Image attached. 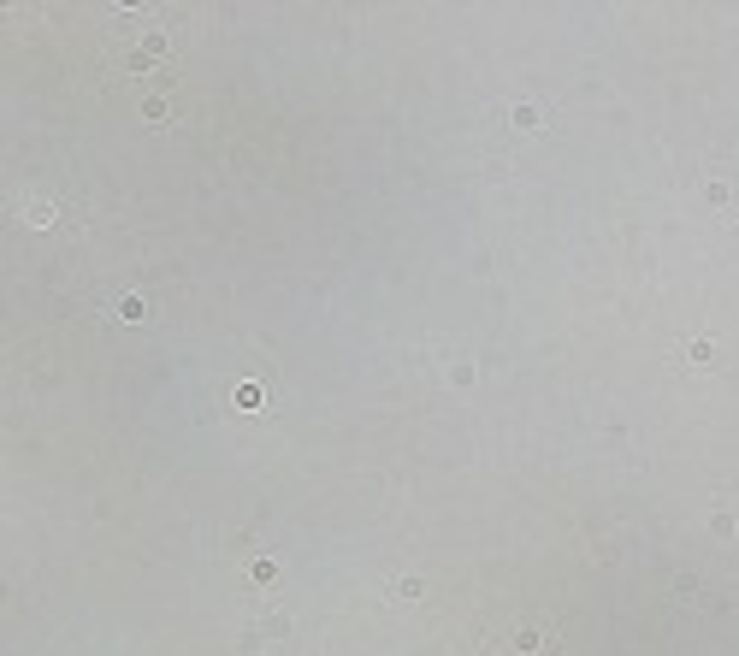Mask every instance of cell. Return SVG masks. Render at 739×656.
Wrapping results in <instances>:
<instances>
[{"label": "cell", "mask_w": 739, "mask_h": 656, "mask_svg": "<svg viewBox=\"0 0 739 656\" xmlns=\"http://www.w3.org/2000/svg\"><path fill=\"white\" fill-rule=\"evenodd\" d=\"M248 580H255V585H273V580H278V562H273V556H255V562H248Z\"/></svg>", "instance_id": "obj_1"}, {"label": "cell", "mask_w": 739, "mask_h": 656, "mask_svg": "<svg viewBox=\"0 0 739 656\" xmlns=\"http://www.w3.org/2000/svg\"><path fill=\"white\" fill-rule=\"evenodd\" d=\"M509 119H515L520 130H532V125H539V107H532V100H515V107H509Z\"/></svg>", "instance_id": "obj_2"}, {"label": "cell", "mask_w": 739, "mask_h": 656, "mask_svg": "<svg viewBox=\"0 0 739 656\" xmlns=\"http://www.w3.org/2000/svg\"><path fill=\"white\" fill-rule=\"evenodd\" d=\"M686 361H692V367H710V361H716V349L698 338V343H686Z\"/></svg>", "instance_id": "obj_3"}, {"label": "cell", "mask_w": 739, "mask_h": 656, "mask_svg": "<svg viewBox=\"0 0 739 656\" xmlns=\"http://www.w3.org/2000/svg\"><path fill=\"white\" fill-rule=\"evenodd\" d=\"M148 308H142V296H119V319H142Z\"/></svg>", "instance_id": "obj_4"}, {"label": "cell", "mask_w": 739, "mask_h": 656, "mask_svg": "<svg viewBox=\"0 0 739 656\" xmlns=\"http://www.w3.org/2000/svg\"><path fill=\"white\" fill-rule=\"evenodd\" d=\"M30 225H54V207L47 201H30Z\"/></svg>", "instance_id": "obj_5"}]
</instances>
